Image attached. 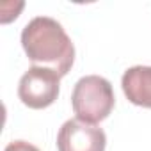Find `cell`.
<instances>
[{
  "mask_svg": "<svg viewBox=\"0 0 151 151\" xmlns=\"http://www.w3.org/2000/svg\"><path fill=\"white\" fill-rule=\"evenodd\" d=\"M60 75L45 66H30L18 84V98L29 109L41 110L50 107L60 93Z\"/></svg>",
  "mask_w": 151,
  "mask_h": 151,
  "instance_id": "cell-3",
  "label": "cell"
},
{
  "mask_svg": "<svg viewBox=\"0 0 151 151\" xmlns=\"http://www.w3.org/2000/svg\"><path fill=\"white\" fill-rule=\"evenodd\" d=\"M105 132L80 119H68L57 133L59 151H105Z\"/></svg>",
  "mask_w": 151,
  "mask_h": 151,
  "instance_id": "cell-4",
  "label": "cell"
},
{
  "mask_svg": "<svg viewBox=\"0 0 151 151\" xmlns=\"http://www.w3.org/2000/svg\"><path fill=\"white\" fill-rule=\"evenodd\" d=\"M121 87L130 103L151 109V66H133L126 69L121 78Z\"/></svg>",
  "mask_w": 151,
  "mask_h": 151,
  "instance_id": "cell-5",
  "label": "cell"
},
{
  "mask_svg": "<svg viewBox=\"0 0 151 151\" xmlns=\"http://www.w3.org/2000/svg\"><path fill=\"white\" fill-rule=\"evenodd\" d=\"M4 151H41V149L36 147L34 144L27 142V140H13L6 146Z\"/></svg>",
  "mask_w": 151,
  "mask_h": 151,
  "instance_id": "cell-6",
  "label": "cell"
},
{
  "mask_svg": "<svg viewBox=\"0 0 151 151\" xmlns=\"http://www.w3.org/2000/svg\"><path fill=\"white\" fill-rule=\"evenodd\" d=\"M116 105L112 84L100 75L82 77L73 87L71 107L77 119L96 124L110 116Z\"/></svg>",
  "mask_w": 151,
  "mask_h": 151,
  "instance_id": "cell-2",
  "label": "cell"
},
{
  "mask_svg": "<svg viewBox=\"0 0 151 151\" xmlns=\"http://www.w3.org/2000/svg\"><path fill=\"white\" fill-rule=\"evenodd\" d=\"M22 46L30 62L66 77L75 62V46L64 27L50 16H36L22 30Z\"/></svg>",
  "mask_w": 151,
  "mask_h": 151,
  "instance_id": "cell-1",
  "label": "cell"
}]
</instances>
